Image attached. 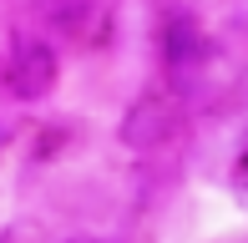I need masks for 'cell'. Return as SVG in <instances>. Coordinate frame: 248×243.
Masks as SVG:
<instances>
[{
  "mask_svg": "<svg viewBox=\"0 0 248 243\" xmlns=\"http://www.w3.org/2000/svg\"><path fill=\"white\" fill-rule=\"evenodd\" d=\"M0 243H51L46 223H36V218H16V223L0 228Z\"/></svg>",
  "mask_w": 248,
  "mask_h": 243,
  "instance_id": "obj_4",
  "label": "cell"
},
{
  "mask_svg": "<svg viewBox=\"0 0 248 243\" xmlns=\"http://www.w3.org/2000/svg\"><path fill=\"white\" fill-rule=\"evenodd\" d=\"M177 127H183V106H177L172 96H162V91H142L137 102L122 112L117 142L127 152H157V147H167V142L177 137Z\"/></svg>",
  "mask_w": 248,
  "mask_h": 243,
  "instance_id": "obj_1",
  "label": "cell"
},
{
  "mask_svg": "<svg viewBox=\"0 0 248 243\" xmlns=\"http://www.w3.org/2000/svg\"><path fill=\"white\" fill-rule=\"evenodd\" d=\"M56 76H61L56 51L36 36H20L16 51H10V66H5V91L16 102H41V96H51Z\"/></svg>",
  "mask_w": 248,
  "mask_h": 243,
  "instance_id": "obj_2",
  "label": "cell"
},
{
  "mask_svg": "<svg viewBox=\"0 0 248 243\" xmlns=\"http://www.w3.org/2000/svg\"><path fill=\"white\" fill-rule=\"evenodd\" d=\"M213 56L208 36L193 26V20H172L167 26V66H177V71H193V66H202Z\"/></svg>",
  "mask_w": 248,
  "mask_h": 243,
  "instance_id": "obj_3",
  "label": "cell"
},
{
  "mask_svg": "<svg viewBox=\"0 0 248 243\" xmlns=\"http://www.w3.org/2000/svg\"><path fill=\"white\" fill-rule=\"evenodd\" d=\"M66 243H107V238H92V233H76V238H66Z\"/></svg>",
  "mask_w": 248,
  "mask_h": 243,
  "instance_id": "obj_6",
  "label": "cell"
},
{
  "mask_svg": "<svg viewBox=\"0 0 248 243\" xmlns=\"http://www.w3.org/2000/svg\"><path fill=\"white\" fill-rule=\"evenodd\" d=\"M233 187H238V193H248V152L238 157V167H233Z\"/></svg>",
  "mask_w": 248,
  "mask_h": 243,
  "instance_id": "obj_5",
  "label": "cell"
}]
</instances>
